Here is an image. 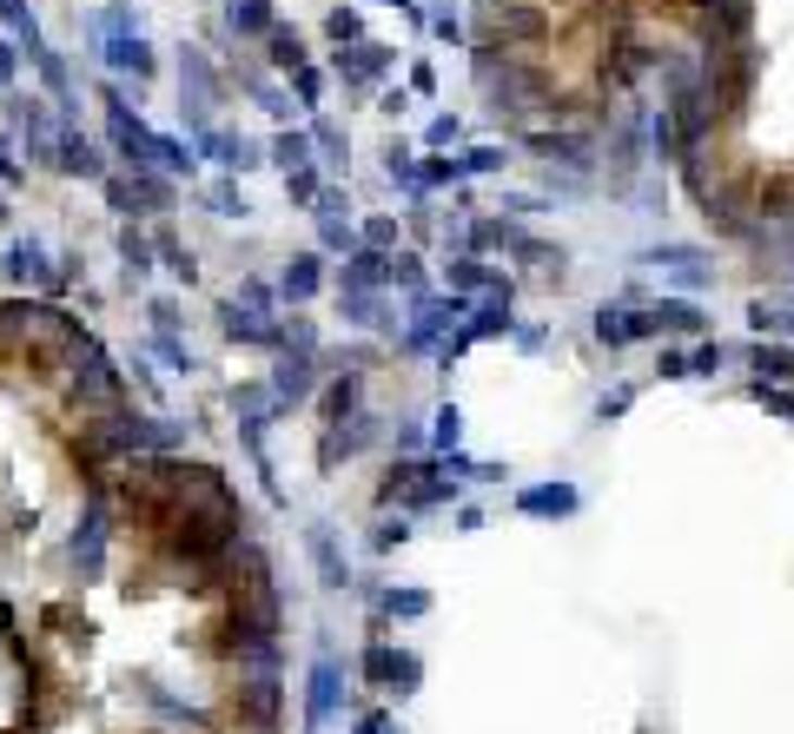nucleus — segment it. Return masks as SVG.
<instances>
[{"label": "nucleus", "mask_w": 794, "mask_h": 734, "mask_svg": "<svg viewBox=\"0 0 794 734\" xmlns=\"http://www.w3.org/2000/svg\"><path fill=\"white\" fill-rule=\"evenodd\" d=\"M107 536H113V510H107V489H87V517H79V530H73V543H66V556H73V569L79 576H100L107 569Z\"/></svg>", "instance_id": "1"}, {"label": "nucleus", "mask_w": 794, "mask_h": 734, "mask_svg": "<svg viewBox=\"0 0 794 734\" xmlns=\"http://www.w3.org/2000/svg\"><path fill=\"white\" fill-rule=\"evenodd\" d=\"M338 695H345V662L332 656V648H318V662H311V682H305V734H318V727L332 721Z\"/></svg>", "instance_id": "2"}, {"label": "nucleus", "mask_w": 794, "mask_h": 734, "mask_svg": "<svg viewBox=\"0 0 794 734\" xmlns=\"http://www.w3.org/2000/svg\"><path fill=\"white\" fill-rule=\"evenodd\" d=\"M305 549H311V562H318V583H325V589H351V562H345L332 523H305Z\"/></svg>", "instance_id": "3"}, {"label": "nucleus", "mask_w": 794, "mask_h": 734, "mask_svg": "<svg viewBox=\"0 0 794 734\" xmlns=\"http://www.w3.org/2000/svg\"><path fill=\"white\" fill-rule=\"evenodd\" d=\"M517 510L523 517H576L583 489L576 483H530V489H517Z\"/></svg>", "instance_id": "4"}, {"label": "nucleus", "mask_w": 794, "mask_h": 734, "mask_svg": "<svg viewBox=\"0 0 794 734\" xmlns=\"http://www.w3.org/2000/svg\"><path fill=\"white\" fill-rule=\"evenodd\" d=\"M656 332V311L649 318H635V311H596V338L603 345H635V338H649Z\"/></svg>", "instance_id": "5"}, {"label": "nucleus", "mask_w": 794, "mask_h": 734, "mask_svg": "<svg viewBox=\"0 0 794 734\" xmlns=\"http://www.w3.org/2000/svg\"><path fill=\"white\" fill-rule=\"evenodd\" d=\"M371 602H377V615H390V622H418V615H431V596H424V589H377Z\"/></svg>", "instance_id": "6"}, {"label": "nucleus", "mask_w": 794, "mask_h": 734, "mask_svg": "<svg viewBox=\"0 0 794 734\" xmlns=\"http://www.w3.org/2000/svg\"><path fill=\"white\" fill-rule=\"evenodd\" d=\"M311 397V358H285L278 364V403H298Z\"/></svg>", "instance_id": "7"}, {"label": "nucleus", "mask_w": 794, "mask_h": 734, "mask_svg": "<svg viewBox=\"0 0 794 734\" xmlns=\"http://www.w3.org/2000/svg\"><path fill=\"white\" fill-rule=\"evenodd\" d=\"M390 669H397V648H390V642H371L364 662H358V675H364L371 688H390Z\"/></svg>", "instance_id": "8"}, {"label": "nucleus", "mask_w": 794, "mask_h": 734, "mask_svg": "<svg viewBox=\"0 0 794 734\" xmlns=\"http://www.w3.org/2000/svg\"><path fill=\"white\" fill-rule=\"evenodd\" d=\"M411 543V510H397V517H384L377 530H371V549L384 556V549H405Z\"/></svg>", "instance_id": "9"}, {"label": "nucleus", "mask_w": 794, "mask_h": 734, "mask_svg": "<svg viewBox=\"0 0 794 734\" xmlns=\"http://www.w3.org/2000/svg\"><path fill=\"white\" fill-rule=\"evenodd\" d=\"M358 411V377H338L332 390H325V424H345Z\"/></svg>", "instance_id": "10"}, {"label": "nucleus", "mask_w": 794, "mask_h": 734, "mask_svg": "<svg viewBox=\"0 0 794 734\" xmlns=\"http://www.w3.org/2000/svg\"><path fill=\"white\" fill-rule=\"evenodd\" d=\"M431 444H437V450H457V444H463V418H457V403H444V411L431 418Z\"/></svg>", "instance_id": "11"}, {"label": "nucleus", "mask_w": 794, "mask_h": 734, "mask_svg": "<svg viewBox=\"0 0 794 734\" xmlns=\"http://www.w3.org/2000/svg\"><path fill=\"white\" fill-rule=\"evenodd\" d=\"M418 682H424V662L411 656V648H397V669H390V688H397V695H418Z\"/></svg>", "instance_id": "12"}, {"label": "nucleus", "mask_w": 794, "mask_h": 734, "mask_svg": "<svg viewBox=\"0 0 794 734\" xmlns=\"http://www.w3.org/2000/svg\"><path fill=\"white\" fill-rule=\"evenodd\" d=\"M656 332H702V311L695 304H662L656 311Z\"/></svg>", "instance_id": "13"}, {"label": "nucleus", "mask_w": 794, "mask_h": 734, "mask_svg": "<svg viewBox=\"0 0 794 734\" xmlns=\"http://www.w3.org/2000/svg\"><path fill=\"white\" fill-rule=\"evenodd\" d=\"M285 291H291V298H311V291H318V265H311V259H298V265L285 272Z\"/></svg>", "instance_id": "14"}, {"label": "nucleus", "mask_w": 794, "mask_h": 734, "mask_svg": "<svg viewBox=\"0 0 794 734\" xmlns=\"http://www.w3.org/2000/svg\"><path fill=\"white\" fill-rule=\"evenodd\" d=\"M351 734H397V721L384 714V708H371V714H358V727Z\"/></svg>", "instance_id": "15"}, {"label": "nucleus", "mask_w": 794, "mask_h": 734, "mask_svg": "<svg viewBox=\"0 0 794 734\" xmlns=\"http://www.w3.org/2000/svg\"><path fill=\"white\" fill-rule=\"evenodd\" d=\"M629 397H635V390H609V397L596 403V418H622V411H629Z\"/></svg>", "instance_id": "16"}]
</instances>
